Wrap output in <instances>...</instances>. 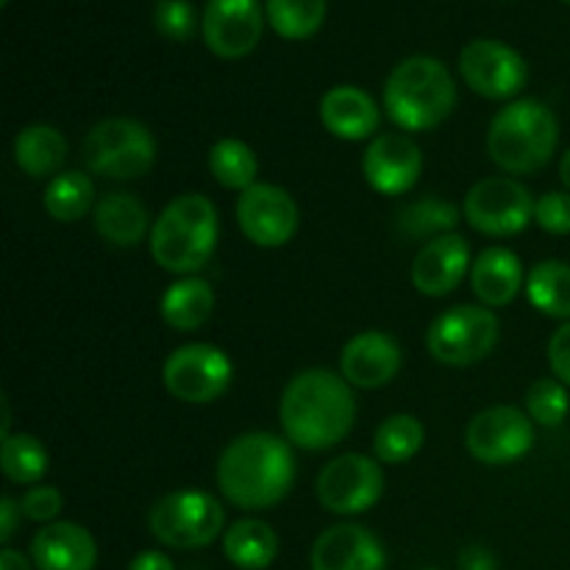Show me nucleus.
Masks as SVG:
<instances>
[{
    "label": "nucleus",
    "instance_id": "1",
    "mask_svg": "<svg viewBox=\"0 0 570 570\" xmlns=\"http://www.w3.org/2000/svg\"><path fill=\"white\" fill-rule=\"evenodd\" d=\"M284 438L304 451H328L343 443L356 421L351 384L326 367L295 373L278 404Z\"/></svg>",
    "mask_w": 570,
    "mask_h": 570
},
{
    "label": "nucleus",
    "instance_id": "2",
    "mask_svg": "<svg viewBox=\"0 0 570 570\" xmlns=\"http://www.w3.org/2000/svg\"><path fill=\"white\" fill-rule=\"evenodd\" d=\"M215 479L228 504L239 510H271L293 490V443L271 432L239 434L223 449Z\"/></svg>",
    "mask_w": 570,
    "mask_h": 570
},
{
    "label": "nucleus",
    "instance_id": "3",
    "mask_svg": "<svg viewBox=\"0 0 570 570\" xmlns=\"http://www.w3.org/2000/svg\"><path fill=\"white\" fill-rule=\"evenodd\" d=\"M220 237L215 204L200 193L173 198L150 228V256L156 265L176 276H195L212 259Z\"/></svg>",
    "mask_w": 570,
    "mask_h": 570
},
{
    "label": "nucleus",
    "instance_id": "4",
    "mask_svg": "<svg viewBox=\"0 0 570 570\" xmlns=\"http://www.w3.org/2000/svg\"><path fill=\"white\" fill-rule=\"evenodd\" d=\"M454 106V76L434 56H410L399 61L384 81V109L401 131H432L449 120Z\"/></svg>",
    "mask_w": 570,
    "mask_h": 570
},
{
    "label": "nucleus",
    "instance_id": "5",
    "mask_svg": "<svg viewBox=\"0 0 570 570\" xmlns=\"http://www.w3.org/2000/svg\"><path fill=\"white\" fill-rule=\"evenodd\" d=\"M557 145H560V122L543 100H512L490 120L488 154L507 176H529L543 170L554 159Z\"/></svg>",
    "mask_w": 570,
    "mask_h": 570
},
{
    "label": "nucleus",
    "instance_id": "6",
    "mask_svg": "<svg viewBox=\"0 0 570 570\" xmlns=\"http://www.w3.org/2000/svg\"><path fill=\"white\" fill-rule=\"evenodd\" d=\"M83 161L95 176L134 181L148 176L156 165V139L145 122L131 117H109L83 139Z\"/></svg>",
    "mask_w": 570,
    "mask_h": 570
},
{
    "label": "nucleus",
    "instance_id": "7",
    "mask_svg": "<svg viewBox=\"0 0 570 570\" xmlns=\"http://www.w3.org/2000/svg\"><path fill=\"white\" fill-rule=\"evenodd\" d=\"M226 527V510L220 501L204 490H173L161 495L148 515V529L167 549H206L215 543Z\"/></svg>",
    "mask_w": 570,
    "mask_h": 570
},
{
    "label": "nucleus",
    "instance_id": "8",
    "mask_svg": "<svg viewBox=\"0 0 570 570\" xmlns=\"http://www.w3.org/2000/svg\"><path fill=\"white\" fill-rule=\"evenodd\" d=\"M499 332V317L488 306H451L429 326L426 348L440 365L468 367L493 354Z\"/></svg>",
    "mask_w": 570,
    "mask_h": 570
},
{
    "label": "nucleus",
    "instance_id": "9",
    "mask_svg": "<svg viewBox=\"0 0 570 570\" xmlns=\"http://www.w3.org/2000/svg\"><path fill=\"white\" fill-rule=\"evenodd\" d=\"M534 195L512 176H490L473 184L462 204L468 226L488 237H512L534 220Z\"/></svg>",
    "mask_w": 570,
    "mask_h": 570
},
{
    "label": "nucleus",
    "instance_id": "10",
    "mask_svg": "<svg viewBox=\"0 0 570 570\" xmlns=\"http://www.w3.org/2000/svg\"><path fill=\"white\" fill-rule=\"evenodd\" d=\"M234 365L228 354L209 343H189L173 351L161 367V382L184 404H212L232 387Z\"/></svg>",
    "mask_w": 570,
    "mask_h": 570
},
{
    "label": "nucleus",
    "instance_id": "11",
    "mask_svg": "<svg viewBox=\"0 0 570 570\" xmlns=\"http://www.w3.org/2000/svg\"><path fill=\"white\" fill-rule=\"evenodd\" d=\"M384 493V471L365 454H340L317 473V501L334 515H362Z\"/></svg>",
    "mask_w": 570,
    "mask_h": 570
},
{
    "label": "nucleus",
    "instance_id": "12",
    "mask_svg": "<svg viewBox=\"0 0 570 570\" xmlns=\"http://www.w3.org/2000/svg\"><path fill=\"white\" fill-rule=\"evenodd\" d=\"M534 445V421L518 406L495 404L479 412L465 429V449L482 465H512Z\"/></svg>",
    "mask_w": 570,
    "mask_h": 570
},
{
    "label": "nucleus",
    "instance_id": "13",
    "mask_svg": "<svg viewBox=\"0 0 570 570\" xmlns=\"http://www.w3.org/2000/svg\"><path fill=\"white\" fill-rule=\"evenodd\" d=\"M460 76L482 98L510 100L527 87L529 65L499 39H473L460 53Z\"/></svg>",
    "mask_w": 570,
    "mask_h": 570
},
{
    "label": "nucleus",
    "instance_id": "14",
    "mask_svg": "<svg viewBox=\"0 0 570 570\" xmlns=\"http://www.w3.org/2000/svg\"><path fill=\"white\" fill-rule=\"evenodd\" d=\"M301 223L293 195L276 184H254L237 198V226L256 248H282Z\"/></svg>",
    "mask_w": 570,
    "mask_h": 570
},
{
    "label": "nucleus",
    "instance_id": "15",
    "mask_svg": "<svg viewBox=\"0 0 570 570\" xmlns=\"http://www.w3.org/2000/svg\"><path fill=\"white\" fill-rule=\"evenodd\" d=\"M200 31L215 56L243 59L259 45L265 31V11L259 0H206Z\"/></svg>",
    "mask_w": 570,
    "mask_h": 570
},
{
    "label": "nucleus",
    "instance_id": "16",
    "mask_svg": "<svg viewBox=\"0 0 570 570\" xmlns=\"http://www.w3.org/2000/svg\"><path fill=\"white\" fill-rule=\"evenodd\" d=\"M362 173L379 195L399 198L421 181L423 154L406 134H379L362 156Z\"/></svg>",
    "mask_w": 570,
    "mask_h": 570
},
{
    "label": "nucleus",
    "instance_id": "17",
    "mask_svg": "<svg viewBox=\"0 0 570 570\" xmlns=\"http://www.w3.org/2000/svg\"><path fill=\"white\" fill-rule=\"evenodd\" d=\"M404 365L399 340L379 328L354 334L340 354V376L360 390H379L393 382Z\"/></svg>",
    "mask_w": 570,
    "mask_h": 570
},
{
    "label": "nucleus",
    "instance_id": "18",
    "mask_svg": "<svg viewBox=\"0 0 570 570\" xmlns=\"http://www.w3.org/2000/svg\"><path fill=\"white\" fill-rule=\"evenodd\" d=\"M473 267L471 245L462 234H443V237L423 243L412 262V284L421 295L443 298L454 293Z\"/></svg>",
    "mask_w": 570,
    "mask_h": 570
},
{
    "label": "nucleus",
    "instance_id": "19",
    "mask_svg": "<svg viewBox=\"0 0 570 570\" xmlns=\"http://www.w3.org/2000/svg\"><path fill=\"white\" fill-rule=\"evenodd\" d=\"M312 570H384L387 554L371 529L360 523L328 527L309 554Z\"/></svg>",
    "mask_w": 570,
    "mask_h": 570
},
{
    "label": "nucleus",
    "instance_id": "20",
    "mask_svg": "<svg viewBox=\"0 0 570 570\" xmlns=\"http://www.w3.org/2000/svg\"><path fill=\"white\" fill-rule=\"evenodd\" d=\"M31 562L37 570H95L98 543L81 523L53 521L33 534Z\"/></svg>",
    "mask_w": 570,
    "mask_h": 570
},
{
    "label": "nucleus",
    "instance_id": "21",
    "mask_svg": "<svg viewBox=\"0 0 570 570\" xmlns=\"http://www.w3.org/2000/svg\"><path fill=\"white\" fill-rule=\"evenodd\" d=\"M321 122L332 137L362 142L376 137L382 111L371 92L354 83H340L321 98Z\"/></svg>",
    "mask_w": 570,
    "mask_h": 570
},
{
    "label": "nucleus",
    "instance_id": "22",
    "mask_svg": "<svg viewBox=\"0 0 570 570\" xmlns=\"http://www.w3.org/2000/svg\"><path fill=\"white\" fill-rule=\"evenodd\" d=\"M527 278H523V265L518 259V254H512L510 248H484L482 254L473 259L471 267V287L473 295L482 301L488 309H501V306H510L518 298V293L523 289Z\"/></svg>",
    "mask_w": 570,
    "mask_h": 570
},
{
    "label": "nucleus",
    "instance_id": "23",
    "mask_svg": "<svg viewBox=\"0 0 570 570\" xmlns=\"http://www.w3.org/2000/svg\"><path fill=\"white\" fill-rule=\"evenodd\" d=\"M95 228L115 248H137L154 226L142 200L128 193H109L95 204Z\"/></svg>",
    "mask_w": 570,
    "mask_h": 570
},
{
    "label": "nucleus",
    "instance_id": "24",
    "mask_svg": "<svg viewBox=\"0 0 570 570\" xmlns=\"http://www.w3.org/2000/svg\"><path fill=\"white\" fill-rule=\"evenodd\" d=\"M11 154H14V165L26 176H59L61 165L67 161V139L56 126L33 122V126H26L17 134L14 145H11Z\"/></svg>",
    "mask_w": 570,
    "mask_h": 570
},
{
    "label": "nucleus",
    "instance_id": "25",
    "mask_svg": "<svg viewBox=\"0 0 570 570\" xmlns=\"http://www.w3.org/2000/svg\"><path fill=\"white\" fill-rule=\"evenodd\" d=\"M161 321L176 332H195L209 321L215 309V289L206 278L184 276L173 282L161 295Z\"/></svg>",
    "mask_w": 570,
    "mask_h": 570
},
{
    "label": "nucleus",
    "instance_id": "26",
    "mask_svg": "<svg viewBox=\"0 0 570 570\" xmlns=\"http://www.w3.org/2000/svg\"><path fill=\"white\" fill-rule=\"evenodd\" d=\"M223 554L239 570H265L276 562L278 538L271 523L259 518H243L223 534Z\"/></svg>",
    "mask_w": 570,
    "mask_h": 570
},
{
    "label": "nucleus",
    "instance_id": "27",
    "mask_svg": "<svg viewBox=\"0 0 570 570\" xmlns=\"http://www.w3.org/2000/svg\"><path fill=\"white\" fill-rule=\"evenodd\" d=\"M527 298L543 315L570 321V265L560 259H543L529 271Z\"/></svg>",
    "mask_w": 570,
    "mask_h": 570
},
{
    "label": "nucleus",
    "instance_id": "28",
    "mask_svg": "<svg viewBox=\"0 0 570 570\" xmlns=\"http://www.w3.org/2000/svg\"><path fill=\"white\" fill-rule=\"evenodd\" d=\"M209 173L223 189L232 193H245L250 189L259 176V159H256L254 148L243 139H217L209 148Z\"/></svg>",
    "mask_w": 570,
    "mask_h": 570
},
{
    "label": "nucleus",
    "instance_id": "29",
    "mask_svg": "<svg viewBox=\"0 0 570 570\" xmlns=\"http://www.w3.org/2000/svg\"><path fill=\"white\" fill-rule=\"evenodd\" d=\"M45 212L59 223H76L95 206V184L87 173H59L45 187Z\"/></svg>",
    "mask_w": 570,
    "mask_h": 570
},
{
    "label": "nucleus",
    "instance_id": "30",
    "mask_svg": "<svg viewBox=\"0 0 570 570\" xmlns=\"http://www.w3.org/2000/svg\"><path fill=\"white\" fill-rule=\"evenodd\" d=\"M426 443V429L415 415H390L379 423L373 434V454L384 465H404Z\"/></svg>",
    "mask_w": 570,
    "mask_h": 570
},
{
    "label": "nucleus",
    "instance_id": "31",
    "mask_svg": "<svg viewBox=\"0 0 570 570\" xmlns=\"http://www.w3.org/2000/svg\"><path fill=\"white\" fill-rule=\"evenodd\" d=\"M456 226H460V209L438 195H426L399 212V232L410 239L432 243L443 234H454Z\"/></svg>",
    "mask_w": 570,
    "mask_h": 570
},
{
    "label": "nucleus",
    "instance_id": "32",
    "mask_svg": "<svg viewBox=\"0 0 570 570\" xmlns=\"http://www.w3.org/2000/svg\"><path fill=\"white\" fill-rule=\"evenodd\" d=\"M48 449L33 434L17 432L3 438V443H0V471L9 482L39 484V479L48 473Z\"/></svg>",
    "mask_w": 570,
    "mask_h": 570
},
{
    "label": "nucleus",
    "instance_id": "33",
    "mask_svg": "<svg viewBox=\"0 0 570 570\" xmlns=\"http://www.w3.org/2000/svg\"><path fill=\"white\" fill-rule=\"evenodd\" d=\"M326 20V0H267V22L284 39H309Z\"/></svg>",
    "mask_w": 570,
    "mask_h": 570
},
{
    "label": "nucleus",
    "instance_id": "34",
    "mask_svg": "<svg viewBox=\"0 0 570 570\" xmlns=\"http://www.w3.org/2000/svg\"><path fill=\"white\" fill-rule=\"evenodd\" d=\"M570 399L568 390L560 379H538L527 390V415L540 426H560L568 417Z\"/></svg>",
    "mask_w": 570,
    "mask_h": 570
},
{
    "label": "nucleus",
    "instance_id": "35",
    "mask_svg": "<svg viewBox=\"0 0 570 570\" xmlns=\"http://www.w3.org/2000/svg\"><path fill=\"white\" fill-rule=\"evenodd\" d=\"M154 26L170 42H187L198 28V17L189 0H159L154 9Z\"/></svg>",
    "mask_w": 570,
    "mask_h": 570
},
{
    "label": "nucleus",
    "instance_id": "36",
    "mask_svg": "<svg viewBox=\"0 0 570 570\" xmlns=\"http://www.w3.org/2000/svg\"><path fill=\"white\" fill-rule=\"evenodd\" d=\"M61 507H65V495L56 488H50V484H33L20 499L22 518H28L33 523H45V527L59 518Z\"/></svg>",
    "mask_w": 570,
    "mask_h": 570
},
{
    "label": "nucleus",
    "instance_id": "37",
    "mask_svg": "<svg viewBox=\"0 0 570 570\" xmlns=\"http://www.w3.org/2000/svg\"><path fill=\"white\" fill-rule=\"evenodd\" d=\"M534 223L543 232L566 237L570 234V193H546L534 204Z\"/></svg>",
    "mask_w": 570,
    "mask_h": 570
},
{
    "label": "nucleus",
    "instance_id": "38",
    "mask_svg": "<svg viewBox=\"0 0 570 570\" xmlns=\"http://www.w3.org/2000/svg\"><path fill=\"white\" fill-rule=\"evenodd\" d=\"M549 367L554 379H560L566 387H570V321L562 323L549 340Z\"/></svg>",
    "mask_w": 570,
    "mask_h": 570
},
{
    "label": "nucleus",
    "instance_id": "39",
    "mask_svg": "<svg viewBox=\"0 0 570 570\" xmlns=\"http://www.w3.org/2000/svg\"><path fill=\"white\" fill-rule=\"evenodd\" d=\"M456 566L460 570H499V562H495L493 551L488 549V546H465V549L460 551V560H456Z\"/></svg>",
    "mask_w": 570,
    "mask_h": 570
},
{
    "label": "nucleus",
    "instance_id": "40",
    "mask_svg": "<svg viewBox=\"0 0 570 570\" xmlns=\"http://www.w3.org/2000/svg\"><path fill=\"white\" fill-rule=\"evenodd\" d=\"M20 518H22L20 501H14L11 495H3V499H0V543L3 546L11 543Z\"/></svg>",
    "mask_w": 570,
    "mask_h": 570
},
{
    "label": "nucleus",
    "instance_id": "41",
    "mask_svg": "<svg viewBox=\"0 0 570 570\" xmlns=\"http://www.w3.org/2000/svg\"><path fill=\"white\" fill-rule=\"evenodd\" d=\"M128 570H176L173 560L161 551H139L131 562H128Z\"/></svg>",
    "mask_w": 570,
    "mask_h": 570
},
{
    "label": "nucleus",
    "instance_id": "42",
    "mask_svg": "<svg viewBox=\"0 0 570 570\" xmlns=\"http://www.w3.org/2000/svg\"><path fill=\"white\" fill-rule=\"evenodd\" d=\"M0 570H33V566L22 551L6 546V549L0 551Z\"/></svg>",
    "mask_w": 570,
    "mask_h": 570
},
{
    "label": "nucleus",
    "instance_id": "43",
    "mask_svg": "<svg viewBox=\"0 0 570 570\" xmlns=\"http://www.w3.org/2000/svg\"><path fill=\"white\" fill-rule=\"evenodd\" d=\"M560 178H562V184H566L568 193H570V148L566 150V154H562V159H560Z\"/></svg>",
    "mask_w": 570,
    "mask_h": 570
},
{
    "label": "nucleus",
    "instance_id": "44",
    "mask_svg": "<svg viewBox=\"0 0 570 570\" xmlns=\"http://www.w3.org/2000/svg\"><path fill=\"white\" fill-rule=\"evenodd\" d=\"M0 6H9V0H0Z\"/></svg>",
    "mask_w": 570,
    "mask_h": 570
},
{
    "label": "nucleus",
    "instance_id": "45",
    "mask_svg": "<svg viewBox=\"0 0 570 570\" xmlns=\"http://www.w3.org/2000/svg\"><path fill=\"white\" fill-rule=\"evenodd\" d=\"M566 3H570V0H566Z\"/></svg>",
    "mask_w": 570,
    "mask_h": 570
}]
</instances>
